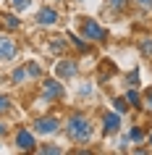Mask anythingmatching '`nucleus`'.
<instances>
[{
	"label": "nucleus",
	"instance_id": "24",
	"mask_svg": "<svg viewBox=\"0 0 152 155\" xmlns=\"http://www.w3.org/2000/svg\"><path fill=\"white\" fill-rule=\"evenodd\" d=\"M136 5V11H142V13H152V0H131Z\"/></svg>",
	"mask_w": 152,
	"mask_h": 155
},
{
	"label": "nucleus",
	"instance_id": "19",
	"mask_svg": "<svg viewBox=\"0 0 152 155\" xmlns=\"http://www.w3.org/2000/svg\"><path fill=\"white\" fill-rule=\"evenodd\" d=\"M115 71H118V68H115V63H113V61H105V63L100 66V76H102L105 82H108V79H110Z\"/></svg>",
	"mask_w": 152,
	"mask_h": 155
},
{
	"label": "nucleus",
	"instance_id": "1",
	"mask_svg": "<svg viewBox=\"0 0 152 155\" xmlns=\"http://www.w3.org/2000/svg\"><path fill=\"white\" fill-rule=\"evenodd\" d=\"M63 131L73 145H89L95 137V126L89 121V116H84L81 110H71L63 118Z\"/></svg>",
	"mask_w": 152,
	"mask_h": 155
},
{
	"label": "nucleus",
	"instance_id": "21",
	"mask_svg": "<svg viewBox=\"0 0 152 155\" xmlns=\"http://www.w3.org/2000/svg\"><path fill=\"white\" fill-rule=\"evenodd\" d=\"M11 110H13V103H11V97L0 92V116H8Z\"/></svg>",
	"mask_w": 152,
	"mask_h": 155
},
{
	"label": "nucleus",
	"instance_id": "5",
	"mask_svg": "<svg viewBox=\"0 0 152 155\" xmlns=\"http://www.w3.org/2000/svg\"><path fill=\"white\" fill-rule=\"evenodd\" d=\"M18 53H21L18 40H13L11 32H0V63H11V61H16Z\"/></svg>",
	"mask_w": 152,
	"mask_h": 155
},
{
	"label": "nucleus",
	"instance_id": "20",
	"mask_svg": "<svg viewBox=\"0 0 152 155\" xmlns=\"http://www.w3.org/2000/svg\"><path fill=\"white\" fill-rule=\"evenodd\" d=\"M139 53L144 58H152V37H142L139 40Z\"/></svg>",
	"mask_w": 152,
	"mask_h": 155
},
{
	"label": "nucleus",
	"instance_id": "7",
	"mask_svg": "<svg viewBox=\"0 0 152 155\" xmlns=\"http://www.w3.org/2000/svg\"><path fill=\"white\" fill-rule=\"evenodd\" d=\"M55 76L60 82H71L79 76V61H73V58H60L55 63Z\"/></svg>",
	"mask_w": 152,
	"mask_h": 155
},
{
	"label": "nucleus",
	"instance_id": "23",
	"mask_svg": "<svg viewBox=\"0 0 152 155\" xmlns=\"http://www.w3.org/2000/svg\"><path fill=\"white\" fill-rule=\"evenodd\" d=\"M8 3L13 5L16 13H24V11H29V5H32V0H8Z\"/></svg>",
	"mask_w": 152,
	"mask_h": 155
},
{
	"label": "nucleus",
	"instance_id": "9",
	"mask_svg": "<svg viewBox=\"0 0 152 155\" xmlns=\"http://www.w3.org/2000/svg\"><path fill=\"white\" fill-rule=\"evenodd\" d=\"M58 18H60V13H58V8H53V5H42L40 11H37V26H42V29H50V26L58 24Z\"/></svg>",
	"mask_w": 152,
	"mask_h": 155
},
{
	"label": "nucleus",
	"instance_id": "14",
	"mask_svg": "<svg viewBox=\"0 0 152 155\" xmlns=\"http://www.w3.org/2000/svg\"><path fill=\"white\" fill-rule=\"evenodd\" d=\"M50 50H53V53H55V55H63L66 50H68V37H60V34H58V37H50Z\"/></svg>",
	"mask_w": 152,
	"mask_h": 155
},
{
	"label": "nucleus",
	"instance_id": "27",
	"mask_svg": "<svg viewBox=\"0 0 152 155\" xmlns=\"http://www.w3.org/2000/svg\"><path fill=\"white\" fill-rule=\"evenodd\" d=\"M142 100H144V105L152 108V87H147V90L142 92Z\"/></svg>",
	"mask_w": 152,
	"mask_h": 155
},
{
	"label": "nucleus",
	"instance_id": "26",
	"mask_svg": "<svg viewBox=\"0 0 152 155\" xmlns=\"http://www.w3.org/2000/svg\"><path fill=\"white\" fill-rule=\"evenodd\" d=\"M95 95V87L89 82H84V84H79V97H92Z\"/></svg>",
	"mask_w": 152,
	"mask_h": 155
},
{
	"label": "nucleus",
	"instance_id": "2",
	"mask_svg": "<svg viewBox=\"0 0 152 155\" xmlns=\"http://www.w3.org/2000/svg\"><path fill=\"white\" fill-rule=\"evenodd\" d=\"M76 29H79V34L89 42V45H105V42H108V29H105L100 21L89 18V16H79Z\"/></svg>",
	"mask_w": 152,
	"mask_h": 155
},
{
	"label": "nucleus",
	"instance_id": "25",
	"mask_svg": "<svg viewBox=\"0 0 152 155\" xmlns=\"http://www.w3.org/2000/svg\"><path fill=\"white\" fill-rule=\"evenodd\" d=\"M126 84L128 87H139V68H131L126 74Z\"/></svg>",
	"mask_w": 152,
	"mask_h": 155
},
{
	"label": "nucleus",
	"instance_id": "4",
	"mask_svg": "<svg viewBox=\"0 0 152 155\" xmlns=\"http://www.w3.org/2000/svg\"><path fill=\"white\" fill-rule=\"evenodd\" d=\"M63 126V118H58V116L47 113V116H40V118H34L32 124V131L37 137H50V134H58Z\"/></svg>",
	"mask_w": 152,
	"mask_h": 155
},
{
	"label": "nucleus",
	"instance_id": "6",
	"mask_svg": "<svg viewBox=\"0 0 152 155\" xmlns=\"http://www.w3.org/2000/svg\"><path fill=\"white\" fill-rule=\"evenodd\" d=\"M13 145L18 153H37V134L32 129H18L13 134Z\"/></svg>",
	"mask_w": 152,
	"mask_h": 155
},
{
	"label": "nucleus",
	"instance_id": "28",
	"mask_svg": "<svg viewBox=\"0 0 152 155\" xmlns=\"http://www.w3.org/2000/svg\"><path fill=\"white\" fill-rule=\"evenodd\" d=\"M5 134H8V126H5V124H0V137H5Z\"/></svg>",
	"mask_w": 152,
	"mask_h": 155
},
{
	"label": "nucleus",
	"instance_id": "11",
	"mask_svg": "<svg viewBox=\"0 0 152 155\" xmlns=\"http://www.w3.org/2000/svg\"><path fill=\"white\" fill-rule=\"evenodd\" d=\"M131 5V0H105V11L110 16H123Z\"/></svg>",
	"mask_w": 152,
	"mask_h": 155
},
{
	"label": "nucleus",
	"instance_id": "13",
	"mask_svg": "<svg viewBox=\"0 0 152 155\" xmlns=\"http://www.w3.org/2000/svg\"><path fill=\"white\" fill-rule=\"evenodd\" d=\"M123 97H126V103L131 108H144V100H142V92L136 90V87H128L126 92H123Z\"/></svg>",
	"mask_w": 152,
	"mask_h": 155
},
{
	"label": "nucleus",
	"instance_id": "16",
	"mask_svg": "<svg viewBox=\"0 0 152 155\" xmlns=\"http://www.w3.org/2000/svg\"><path fill=\"white\" fill-rule=\"evenodd\" d=\"M11 82H13V84H18V87L29 82V74H26V66H16V68L11 71Z\"/></svg>",
	"mask_w": 152,
	"mask_h": 155
},
{
	"label": "nucleus",
	"instance_id": "15",
	"mask_svg": "<svg viewBox=\"0 0 152 155\" xmlns=\"http://www.w3.org/2000/svg\"><path fill=\"white\" fill-rule=\"evenodd\" d=\"M26 74H29V82H40L42 79V63L40 61H26Z\"/></svg>",
	"mask_w": 152,
	"mask_h": 155
},
{
	"label": "nucleus",
	"instance_id": "3",
	"mask_svg": "<svg viewBox=\"0 0 152 155\" xmlns=\"http://www.w3.org/2000/svg\"><path fill=\"white\" fill-rule=\"evenodd\" d=\"M66 97V87L60 79H42V87H40V103H45V105H55V103H60V100Z\"/></svg>",
	"mask_w": 152,
	"mask_h": 155
},
{
	"label": "nucleus",
	"instance_id": "18",
	"mask_svg": "<svg viewBox=\"0 0 152 155\" xmlns=\"http://www.w3.org/2000/svg\"><path fill=\"white\" fill-rule=\"evenodd\" d=\"M126 137H128V142H144V139H147V134H144L142 126H131Z\"/></svg>",
	"mask_w": 152,
	"mask_h": 155
},
{
	"label": "nucleus",
	"instance_id": "12",
	"mask_svg": "<svg viewBox=\"0 0 152 155\" xmlns=\"http://www.w3.org/2000/svg\"><path fill=\"white\" fill-rule=\"evenodd\" d=\"M66 37H68V45H73V48L79 50V53H89L92 50V45H89L81 34H76V32H66Z\"/></svg>",
	"mask_w": 152,
	"mask_h": 155
},
{
	"label": "nucleus",
	"instance_id": "8",
	"mask_svg": "<svg viewBox=\"0 0 152 155\" xmlns=\"http://www.w3.org/2000/svg\"><path fill=\"white\" fill-rule=\"evenodd\" d=\"M100 124H102V134L105 137H115L121 131V113L118 110H102Z\"/></svg>",
	"mask_w": 152,
	"mask_h": 155
},
{
	"label": "nucleus",
	"instance_id": "29",
	"mask_svg": "<svg viewBox=\"0 0 152 155\" xmlns=\"http://www.w3.org/2000/svg\"><path fill=\"white\" fill-rule=\"evenodd\" d=\"M147 139H150V145H152V134H150V137H147Z\"/></svg>",
	"mask_w": 152,
	"mask_h": 155
},
{
	"label": "nucleus",
	"instance_id": "17",
	"mask_svg": "<svg viewBox=\"0 0 152 155\" xmlns=\"http://www.w3.org/2000/svg\"><path fill=\"white\" fill-rule=\"evenodd\" d=\"M37 153H42V155H63V147L47 142V145H37Z\"/></svg>",
	"mask_w": 152,
	"mask_h": 155
},
{
	"label": "nucleus",
	"instance_id": "10",
	"mask_svg": "<svg viewBox=\"0 0 152 155\" xmlns=\"http://www.w3.org/2000/svg\"><path fill=\"white\" fill-rule=\"evenodd\" d=\"M0 29L11 32V34L21 29V18H18L16 11H0Z\"/></svg>",
	"mask_w": 152,
	"mask_h": 155
},
{
	"label": "nucleus",
	"instance_id": "22",
	"mask_svg": "<svg viewBox=\"0 0 152 155\" xmlns=\"http://www.w3.org/2000/svg\"><path fill=\"white\" fill-rule=\"evenodd\" d=\"M113 108H115L118 113H128V110H131V105L126 103V97H113Z\"/></svg>",
	"mask_w": 152,
	"mask_h": 155
}]
</instances>
